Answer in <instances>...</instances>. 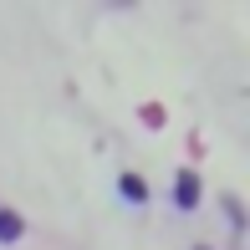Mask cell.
<instances>
[{
  "instance_id": "cell-1",
  "label": "cell",
  "mask_w": 250,
  "mask_h": 250,
  "mask_svg": "<svg viewBox=\"0 0 250 250\" xmlns=\"http://www.w3.org/2000/svg\"><path fill=\"white\" fill-rule=\"evenodd\" d=\"M174 199H179V209H194L199 204V174H179V189H174Z\"/></svg>"
},
{
  "instance_id": "cell-2",
  "label": "cell",
  "mask_w": 250,
  "mask_h": 250,
  "mask_svg": "<svg viewBox=\"0 0 250 250\" xmlns=\"http://www.w3.org/2000/svg\"><path fill=\"white\" fill-rule=\"evenodd\" d=\"M21 230H26L21 214H16V209H0V240H21Z\"/></svg>"
},
{
  "instance_id": "cell-3",
  "label": "cell",
  "mask_w": 250,
  "mask_h": 250,
  "mask_svg": "<svg viewBox=\"0 0 250 250\" xmlns=\"http://www.w3.org/2000/svg\"><path fill=\"white\" fill-rule=\"evenodd\" d=\"M123 194H128L133 204H143V199H148V189H143V179H138V174H123Z\"/></svg>"
}]
</instances>
